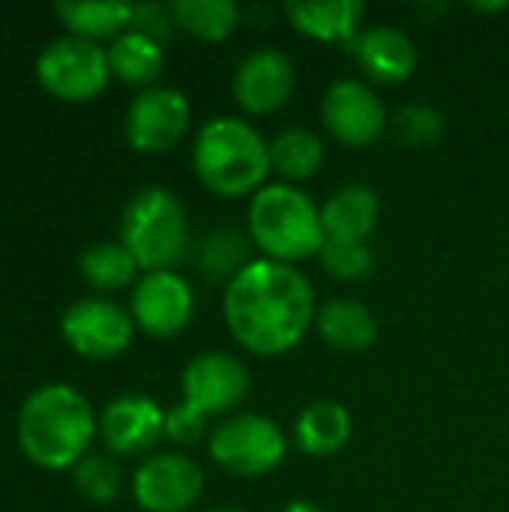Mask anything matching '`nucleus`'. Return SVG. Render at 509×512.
<instances>
[{"label": "nucleus", "instance_id": "nucleus-23", "mask_svg": "<svg viewBox=\"0 0 509 512\" xmlns=\"http://www.w3.org/2000/svg\"><path fill=\"white\" fill-rule=\"evenodd\" d=\"M324 141L306 126H288L270 138V165L282 183L300 186L312 180L324 165Z\"/></svg>", "mask_w": 509, "mask_h": 512}, {"label": "nucleus", "instance_id": "nucleus-9", "mask_svg": "<svg viewBox=\"0 0 509 512\" xmlns=\"http://www.w3.org/2000/svg\"><path fill=\"white\" fill-rule=\"evenodd\" d=\"M192 126V102L180 87H147L141 90L123 117L126 144L138 153L156 156L174 150Z\"/></svg>", "mask_w": 509, "mask_h": 512}, {"label": "nucleus", "instance_id": "nucleus-1", "mask_svg": "<svg viewBox=\"0 0 509 512\" xmlns=\"http://www.w3.org/2000/svg\"><path fill=\"white\" fill-rule=\"evenodd\" d=\"M225 327L255 357L294 351L315 327V288L300 267L255 258L222 294Z\"/></svg>", "mask_w": 509, "mask_h": 512}, {"label": "nucleus", "instance_id": "nucleus-13", "mask_svg": "<svg viewBox=\"0 0 509 512\" xmlns=\"http://www.w3.org/2000/svg\"><path fill=\"white\" fill-rule=\"evenodd\" d=\"M129 315L141 333L153 339H174L195 318V291L177 270L144 273L132 288Z\"/></svg>", "mask_w": 509, "mask_h": 512}, {"label": "nucleus", "instance_id": "nucleus-31", "mask_svg": "<svg viewBox=\"0 0 509 512\" xmlns=\"http://www.w3.org/2000/svg\"><path fill=\"white\" fill-rule=\"evenodd\" d=\"M132 27L159 39L165 45V39L177 30L174 24V15H171V3L168 6H159V3H135V18H132Z\"/></svg>", "mask_w": 509, "mask_h": 512}, {"label": "nucleus", "instance_id": "nucleus-6", "mask_svg": "<svg viewBox=\"0 0 509 512\" xmlns=\"http://www.w3.org/2000/svg\"><path fill=\"white\" fill-rule=\"evenodd\" d=\"M207 456L228 477L258 480L273 474L285 462L288 435L276 420L264 414H231L210 429Z\"/></svg>", "mask_w": 509, "mask_h": 512}, {"label": "nucleus", "instance_id": "nucleus-4", "mask_svg": "<svg viewBox=\"0 0 509 512\" xmlns=\"http://www.w3.org/2000/svg\"><path fill=\"white\" fill-rule=\"evenodd\" d=\"M246 234L261 258L300 264L318 258L327 237L321 225V207L309 192L291 183H267L249 198Z\"/></svg>", "mask_w": 509, "mask_h": 512}, {"label": "nucleus", "instance_id": "nucleus-19", "mask_svg": "<svg viewBox=\"0 0 509 512\" xmlns=\"http://www.w3.org/2000/svg\"><path fill=\"white\" fill-rule=\"evenodd\" d=\"M354 435L351 411L336 399L309 402L294 420V447L309 459H330L339 456Z\"/></svg>", "mask_w": 509, "mask_h": 512}, {"label": "nucleus", "instance_id": "nucleus-2", "mask_svg": "<svg viewBox=\"0 0 509 512\" xmlns=\"http://www.w3.org/2000/svg\"><path fill=\"white\" fill-rule=\"evenodd\" d=\"M99 438V417L90 399L63 381L36 387L18 408L15 441L24 459L42 471L75 468Z\"/></svg>", "mask_w": 509, "mask_h": 512}, {"label": "nucleus", "instance_id": "nucleus-24", "mask_svg": "<svg viewBox=\"0 0 509 512\" xmlns=\"http://www.w3.org/2000/svg\"><path fill=\"white\" fill-rule=\"evenodd\" d=\"M252 249L255 246H252L246 231L222 225V228H213L201 237V243L195 249V264L210 282L231 285L255 261Z\"/></svg>", "mask_w": 509, "mask_h": 512}, {"label": "nucleus", "instance_id": "nucleus-18", "mask_svg": "<svg viewBox=\"0 0 509 512\" xmlns=\"http://www.w3.org/2000/svg\"><path fill=\"white\" fill-rule=\"evenodd\" d=\"M381 222V198L369 183H345L321 204V225L327 240L369 243Z\"/></svg>", "mask_w": 509, "mask_h": 512}, {"label": "nucleus", "instance_id": "nucleus-10", "mask_svg": "<svg viewBox=\"0 0 509 512\" xmlns=\"http://www.w3.org/2000/svg\"><path fill=\"white\" fill-rule=\"evenodd\" d=\"M63 342L84 360H114L135 339L132 315L108 297H81L60 315Z\"/></svg>", "mask_w": 509, "mask_h": 512}, {"label": "nucleus", "instance_id": "nucleus-7", "mask_svg": "<svg viewBox=\"0 0 509 512\" xmlns=\"http://www.w3.org/2000/svg\"><path fill=\"white\" fill-rule=\"evenodd\" d=\"M33 69L42 90L60 102H90L111 81L108 48L72 33L51 39L39 51Z\"/></svg>", "mask_w": 509, "mask_h": 512}, {"label": "nucleus", "instance_id": "nucleus-27", "mask_svg": "<svg viewBox=\"0 0 509 512\" xmlns=\"http://www.w3.org/2000/svg\"><path fill=\"white\" fill-rule=\"evenodd\" d=\"M447 132V117L441 108L426 105V102H411L402 105L399 111L390 114V135L411 150H426L438 144Z\"/></svg>", "mask_w": 509, "mask_h": 512}, {"label": "nucleus", "instance_id": "nucleus-11", "mask_svg": "<svg viewBox=\"0 0 509 512\" xmlns=\"http://www.w3.org/2000/svg\"><path fill=\"white\" fill-rule=\"evenodd\" d=\"M252 390V375L237 354L228 351H201L180 372L183 402L198 408L201 414L231 417L246 402Z\"/></svg>", "mask_w": 509, "mask_h": 512}, {"label": "nucleus", "instance_id": "nucleus-12", "mask_svg": "<svg viewBox=\"0 0 509 512\" xmlns=\"http://www.w3.org/2000/svg\"><path fill=\"white\" fill-rule=\"evenodd\" d=\"M204 495V468L186 453H153L132 474V498L144 512H189Z\"/></svg>", "mask_w": 509, "mask_h": 512}, {"label": "nucleus", "instance_id": "nucleus-22", "mask_svg": "<svg viewBox=\"0 0 509 512\" xmlns=\"http://www.w3.org/2000/svg\"><path fill=\"white\" fill-rule=\"evenodd\" d=\"M108 66L111 78L129 84V87H156V78L165 69V45L135 27L111 39L108 45Z\"/></svg>", "mask_w": 509, "mask_h": 512}, {"label": "nucleus", "instance_id": "nucleus-29", "mask_svg": "<svg viewBox=\"0 0 509 512\" xmlns=\"http://www.w3.org/2000/svg\"><path fill=\"white\" fill-rule=\"evenodd\" d=\"M324 273L336 282H363L375 270V252L369 243H342L327 240L318 255Z\"/></svg>", "mask_w": 509, "mask_h": 512}, {"label": "nucleus", "instance_id": "nucleus-20", "mask_svg": "<svg viewBox=\"0 0 509 512\" xmlns=\"http://www.w3.org/2000/svg\"><path fill=\"white\" fill-rule=\"evenodd\" d=\"M315 333L333 351L363 354L378 342V321L366 303L354 297H333L318 306Z\"/></svg>", "mask_w": 509, "mask_h": 512}, {"label": "nucleus", "instance_id": "nucleus-17", "mask_svg": "<svg viewBox=\"0 0 509 512\" xmlns=\"http://www.w3.org/2000/svg\"><path fill=\"white\" fill-rule=\"evenodd\" d=\"M288 24L315 42L351 45L363 30L366 3L360 0H291L282 6Z\"/></svg>", "mask_w": 509, "mask_h": 512}, {"label": "nucleus", "instance_id": "nucleus-21", "mask_svg": "<svg viewBox=\"0 0 509 512\" xmlns=\"http://www.w3.org/2000/svg\"><path fill=\"white\" fill-rule=\"evenodd\" d=\"M54 15L63 21V27L72 36L99 42L102 39H117L132 27L135 18V3L123 0H57Z\"/></svg>", "mask_w": 509, "mask_h": 512}, {"label": "nucleus", "instance_id": "nucleus-33", "mask_svg": "<svg viewBox=\"0 0 509 512\" xmlns=\"http://www.w3.org/2000/svg\"><path fill=\"white\" fill-rule=\"evenodd\" d=\"M474 12H483V15H492V12H507L509 6L501 0V3H471Z\"/></svg>", "mask_w": 509, "mask_h": 512}, {"label": "nucleus", "instance_id": "nucleus-28", "mask_svg": "<svg viewBox=\"0 0 509 512\" xmlns=\"http://www.w3.org/2000/svg\"><path fill=\"white\" fill-rule=\"evenodd\" d=\"M75 489L84 501L96 507H108L123 492V471L120 465L105 453H87L75 468Z\"/></svg>", "mask_w": 509, "mask_h": 512}, {"label": "nucleus", "instance_id": "nucleus-32", "mask_svg": "<svg viewBox=\"0 0 509 512\" xmlns=\"http://www.w3.org/2000/svg\"><path fill=\"white\" fill-rule=\"evenodd\" d=\"M282 512H324L315 501H309V498H294V501H288Z\"/></svg>", "mask_w": 509, "mask_h": 512}, {"label": "nucleus", "instance_id": "nucleus-25", "mask_svg": "<svg viewBox=\"0 0 509 512\" xmlns=\"http://www.w3.org/2000/svg\"><path fill=\"white\" fill-rule=\"evenodd\" d=\"M138 261L120 240H99L90 243L78 255L81 279L96 291H120L138 282Z\"/></svg>", "mask_w": 509, "mask_h": 512}, {"label": "nucleus", "instance_id": "nucleus-15", "mask_svg": "<svg viewBox=\"0 0 509 512\" xmlns=\"http://www.w3.org/2000/svg\"><path fill=\"white\" fill-rule=\"evenodd\" d=\"M165 438V408L144 393H123L99 414V441L111 456H144Z\"/></svg>", "mask_w": 509, "mask_h": 512}, {"label": "nucleus", "instance_id": "nucleus-30", "mask_svg": "<svg viewBox=\"0 0 509 512\" xmlns=\"http://www.w3.org/2000/svg\"><path fill=\"white\" fill-rule=\"evenodd\" d=\"M165 438L177 447H195L210 438V417L180 399L165 411Z\"/></svg>", "mask_w": 509, "mask_h": 512}, {"label": "nucleus", "instance_id": "nucleus-26", "mask_svg": "<svg viewBox=\"0 0 509 512\" xmlns=\"http://www.w3.org/2000/svg\"><path fill=\"white\" fill-rule=\"evenodd\" d=\"M171 15L177 30L201 42H225L240 27V6L234 0H174Z\"/></svg>", "mask_w": 509, "mask_h": 512}, {"label": "nucleus", "instance_id": "nucleus-3", "mask_svg": "<svg viewBox=\"0 0 509 512\" xmlns=\"http://www.w3.org/2000/svg\"><path fill=\"white\" fill-rule=\"evenodd\" d=\"M192 168L213 195L252 198L273 174L270 141L243 117H213L195 135Z\"/></svg>", "mask_w": 509, "mask_h": 512}, {"label": "nucleus", "instance_id": "nucleus-16", "mask_svg": "<svg viewBox=\"0 0 509 512\" xmlns=\"http://www.w3.org/2000/svg\"><path fill=\"white\" fill-rule=\"evenodd\" d=\"M357 66L366 78L378 84H402L417 72V45L411 33L393 24H372L357 33V39L348 45Z\"/></svg>", "mask_w": 509, "mask_h": 512}, {"label": "nucleus", "instance_id": "nucleus-34", "mask_svg": "<svg viewBox=\"0 0 509 512\" xmlns=\"http://www.w3.org/2000/svg\"><path fill=\"white\" fill-rule=\"evenodd\" d=\"M207 512H246V510H237V507H219V510H207Z\"/></svg>", "mask_w": 509, "mask_h": 512}, {"label": "nucleus", "instance_id": "nucleus-5", "mask_svg": "<svg viewBox=\"0 0 509 512\" xmlns=\"http://www.w3.org/2000/svg\"><path fill=\"white\" fill-rule=\"evenodd\" d=\"M120 243L144 273L177 270L192 252V225L183 201L168 186L138 189L123 204Z\"/></svg>", "mask_w": 509, "mask_h": 512}, {"label": "nucleus", "instance_id": "nucleus-14", "mask_svg": "<svg viewBox=\"0 0 509 512\" xmlns=\"http://www.w3.org/2000/svg\"><path fill=\"white\" fill-rule=\"evenodd\" d=\"M297 90V66L294 60L279 48H255L249 51L231 78L234 102L243 108V114L267 117L276 114L291 102Z\"/></svg>", "mask_w": 509, "mask_h": 512}, {"label": "nucleus", "instance_id": "nucleus-8", "mask_svg": "<svg viewBox=\"0 0 509 512\" xmlns=\"http://www.w3.org/2000/svg\"><path fill=\"white\" fill-rule=\"evenodd\" d=\"M321 123L342 147L366 150L390 132V111L372 84L360 78H339L324 90Z\"/></svg>", "mask_w": 509, "mask_h": 512}]
</instances>
